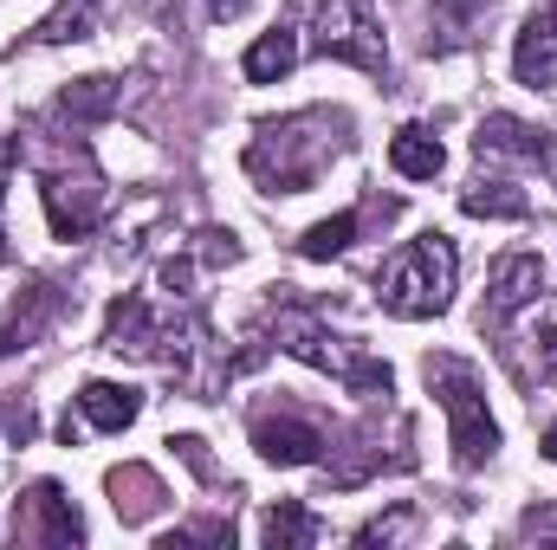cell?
Listing matches in <instances>:
<instances>
[{"mask_svg": "<svg viewBox=\"0 0 557 550\" xmlns=\"http://www.w3.org/2000/svg\"><path fill=\"white\" fill-rule=\"evenodd\" d=\"M344 117H331V111H305V117H285V124H267L253 149H247V175L253 182H267L273 195H305L324 168H331V155L344 149Z\"/></svg>", "mask_w": 557, "mask_h": 550, "instance_id": "1", "label": "cell"}, {"mask_svg": "<svg viewBox=\"0 0 557 550\" xmlns=\"http://www.w3.org/2000/svg\"><path fill=\"white\" fill-rule=\"evenodd\" d=\"M454 278H460V253H454V240L447 234H416V240H403L383 266H376V304L389 311V317H441L447 304H454Z\"/></svg>", "mask_w": 557, "mask_h": 550, "instance_id": "2", "label": "cell"}, {"mask_svg": "<svg viewBox=\"0 0 557 550\" xmlns=\"http://www.w3.org/2000/svg\"><path fill=\"white\" fill-rule=\"evenodd\" d=\"M428 389H434L441 409H447V447H454V466H460V473L486 466V460L499 453V421H493V409H486L480 376H473L460 357H428Z\"/></svg>", "mask_w": 557, "mask_h": 550, "instance_id": "3", "label": "cell"}, {"mask_svg": "<svg viewBox=\"0 0 557 550\" xmlns=\"http://www.w3.org/2000/svg\"><path fill=\"white\" fill-rule=\"evenodd\" d=\"M311 46L337 65H357L370 78L389 72V39L376 0H311Z\"/></svg>", "mask_w": 557, "mask_h": 550, "instance_id": "4", "label": "cell"}, {"mask_svg": "<svg viewBox=\"0 0 557 550\" xmlns=\"http://www.w3.org/2000/svg\"><path fill=\"white\" fill-rule=\"evenodd\" d=\"M278 350H285V357H298V363H311V370L344 376L350 389H383V396H389V370H383V363L350 357L324 324H311V317H298V311H285V317H278Z\"/></svg>", "mask_w": 557, "mask_h": 550, "instance_id": "5", "label": "cell"}, {"mask_svg": "<svg viewBox=\"0 0 557 550\" xmlns=\"http://www.w3.org/2000/svg\"><path fill=\"white\" fill-rule=\"evenodd\" d=\"M39 195H46V221H52L59 240H85L104 214V182H98L91 162H78V175L72 168H39Z\"/></svg>", "mask_w": 557, "mask_h": 550, "instance_id": "6", "label": "cell"}, {"mask_svg": "<svg viewBox=\"0 0 557 550\" xmlns=\"http://www.w3.org/2000/svg\"><path fill=\"white\" fill-rule=\"evenodd\" d=\"M253 447H260L267 466H318L331 440H324V427L305 421V414H260V421H253Z\"/></svg>", "mask_w": 557, "mask_h": 550, "instance_id": "7", "label": "cell"}, {"mask_svg": "<svg viewBox=\"0 0 557 550\" xmlns=\"http://www.w3.org/2000/svg\"><path fill=\"white\" fill-rule=\"evenodd\" d=\"M539 291H545V260L539 253H499L493 278H486V324L519 317L525 304H539Z\"/></svg>", "mask_w": 557, "mask_h": 550, "instance_id": "8", "label": "cell"}, {"mask_svg": "<svg viewBox=\"0 0 557 550\" xmlns=\"http://www.w3.org/2000/svg\"><path fill=\"white\" fill-rule=\"evenodd\" d=\"M20 538H33V545H78V538H85V518H78V505H72L52 479H39V486L26 492V525H20Z\"/></svg>", "mask_w": 557, "mask_h": 550, "instance_id": "9", "label": "cell"}, {"mask_svg": "<svg viewBox=\"0 0 557 550\" xmlns=\"http://www.w3.org/2000/svg\"><path fill=\"white\" fill-rule=\"evenodd\" d=\"M512 72H519V85H557V20L552 13H532L525 20V33H519V46H512Z\"/></svg>", "mask_w": 557, "mask_h": 550, "instance_id": "10", "label": "cell"}, {"mask_svg": "<svg viewBox=\"0 0 557 550\" xmlns=\"http://www.w3.org/2000/svg\"><path fill=\"white\" fill-rule=\"evenodd\" d=\"M78 414H85L98 434H124V427L143 414V396L131 389V383H104V376H98V383L78 389Z\"/></svg>", "mask_w": 557, "mask_h": 550, "instance_id": "11", "label": "cell"}, {"mask_svg": "<svg viewBox=\"0 0 557 550\" xmlns=\"http://www.w3.org/2000/svg\"><path fill=\"white\" fill-rule=\"evenodd\" d=\"M473 149H480V155H512V162H552L545 130H532V124H519V117H486L480 137H473Z\"/></svg>", "mask_w": 557, "mask_h": 550, "instance_id": "12", "label": "cell"}, {"mask_svg": "<svg viewBox=\"0 0 557 550\" xmlns=\"http://www.w3.org/2000/svg\"><path fill=\"white\" fill-rule=\"evenodd\" d=\"M292 65H298V33H292V20H278L273 33H260V39L247 46V59H240L247 85H278Z\"/></svg>", "mask_w": 557, "mask_h": 550, "instance_id": "13", "label": "cell"}, {"mask_svg": "<svg viewBox=\"0 0 557 550\" xmlns=\"http://www.w3.org/2000/svg\"><path fill=\"white\" fill-rule=\"evenodd\" d=\"M389 162H396V175H409V182H434L441 168H447V149L434 130H421V124H403L396 137H389Z\"/></svg>", "mask_w": 557, "mask_h": 550, "instance_id": "14", "label": "cell"}, {"mask_svg": "<svg viewBox=\"0 0 557 550\" xmlns=\"http://www.w3.org/2000/svg\"><path fill=\"white\" fill-rule=\"evenodd\" d=\"M111 505H117V518L124 525H143L156 505H162V479L149 473V466H111Z\"/></svg>", "mask_w": 557, "mask_h": 550, "instance_id": "15", "label": "cell"}, {"mask_svg": "<svg viewBox=\"0 0 557 550\" xmlns=\"http://www.w3.org/2000/svg\"><path fill=\"white\" fill-rule=\"evenodd\" d=\"M52 311H59V291H52V285H33V291H26V311L13 304V317L0 324V357L26 350V343H33V337L52 324Z\"/></svg>", "mask_w": 557, "mask_h": 550, "instance_id": "16", "label": "cell"}, {"mask_svg": "<svg viewBox=\"0 0 557 550\" xmlns=\"http://www.w3.org/2000/svg\"><path fill=\"white\" fill-rule=\"evenodd\" d=\"M260 532H267V545H273V550H305V545H318V538H324V525H318L298 499H278Z\"/></svg>", "mask_w": 557, "mask_h": 550, "instance_id": "17", "label": "cell"}, {"mask_svg": "<svg viewBox=\"0 0 557 550\" xmlns=\"http://www.w3.org/2000/svg\"><path fill=\"white\" fill-rule=\"evenodd\" d=\"M460 208L473 214V221H525V195L512 188V182H473L467 195H460Z\"/></svg>", "mask_w": 557, "mask_h": 550, "instance_id": "18", "label": "cell"}, {"mask_svg": "<svg viewBox=\"0 0 557 550\" xmlns=\"http://www.w3.org/2000/svg\"><path fill=\"white\" fill-rule=\"evenodd\" d=\"M111 111H117V85L111 78H78L72 91H59V117H72V124H98Z\"/></svg>", "mask_w": 557, "mask_h": 550, "instance_id": "19", "label": "cell"}, {"mask_svg": "<svg viewBox=\"0 0 557 550\" xmlns=\"http://www.w3.org/2000/svg\"><path fill=\"white\" fill-rule=\"evenodd\" d=\"M357 234H363V214H331V221H318V227L298 234V253L305 260H337V253H350Z\"/></svg>", "mask_w": 557, "mask_h": 550, "instance_id": "20", "label": "cell"}, {"mask_svg": "<svg viewBox=\"0 0 557 550\" xmlns=\"http://www.w3.org/2000/svg\"><path fill=\"white\" fill-rule=\"evenodd\" d=\"M91 7H98V0H59V7H52L39 26H33V39H39V46H65V39H85V33H91Z\"/></svg>", "mask_w": 557, "mask_h": 550, "instance_id": "21", "label": "cell"}, {"mask_svg": "<svg viewBox=\"0 0 557 550\" xmlns=\"http://www.w3.org/2000/svg\"><path fill=\"white\" fill-rule=\"evenodd\" d=\"M493 0H434V26H441V46H467L473 26L486 20Z\"/></svg>", "mask_w": 557, "mask_h": 550, "instance_id": "22", "label": "cell"}, {"mask_svg": "<svg viewBox=\"0 0 557 550\" xmlns=\"http://www.w3.org/2000/svg\"><path fill=\"white\" fill-rule=\"evenodd\" d=\"M409 532V512H396V518H376V525H363L357 532V545H389V538H403Z\"/></svg>", "mask_w": 557, "mask_h": 550, "instance_id": "23", "label": "cell"}, {"mask_svg": "<svg viewBox=\"0 0 557 550\" xmlns=\"http://www.w3.org/2000/svg\"><path fill=\"white\" fill-rule=\"evenodd\" d=\"M539 363H545V370L557 376V311L545 317V330H539Z\"/></svg>", "mask_w": 557, "mask_h": 550, "instance_id": "24", "label": "cell"}, {"mask_svg": "<svg viewBox=\"0 0 557 550\" xmlns=\"http://www.w3.org/2000/svg\"><path fill=\"white\" fill-rule=\"evenodd\" d=\"M247 7H253V0H208V13H214V20H240Z\"/></svg>", "mask_w": 557, "mask_h": 550, "instance_id": "25", "label": "cell"}, {"mask_svg": "<svg viewBox=\"0 0 557 550\" xmlns=\"http://www.w3.org/2000/svg\"><path fill=\"white\" fill-rule=\"evenodd\" d=\"M545 460H552V466H557V421H552V427H545Z\"/></svg>", "mask_w": 557, "mask_h": 550, "instance_id": "26", "label": "cell"}, {"mask_svg": "<svg viewBox=\"0 0 557 550\" xmlns=\"http://www.w3.org/2000/svg\"><path fill=\"white\" fill-rule=\"evenodd\" d=\"M552 20H557V13H552Z\"/></svg>", "mask_w": 557, "mask_h": 550, "instance_id": "27", "label": "cell"}]
</instances>
